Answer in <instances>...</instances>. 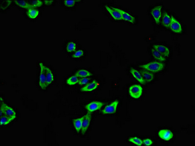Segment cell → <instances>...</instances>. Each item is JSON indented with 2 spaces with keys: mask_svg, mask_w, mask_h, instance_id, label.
<instances>
[{
  "mask_svg": "<svg viewBox=\"0 0 195 146\" xmlns=\"http://www.w3.org/2000/svg\"><path fill=\"white\" fill-rule=\"evenodd\" d=\"M115 8L116 10L118 11V12H119L121 14L123 20L129 21V22L132 23V24L135 22V18L132 16H131V15L127 13V12H126L123 10H120V9H118V8Z\"/></svg>",
  "mask_w": 195,
  "mask_h": 146,
  "instance_id": "14",
  "label": "cell"
},
{
  "mask_svg": "<svg viewBox=\"0 0 195 146\" xmlns=\"http://www.w3.org/2000/svg\"><path fill=\"white\" fill-rule=\"evenodd\" d=\"M91 120V113L89 112L85 116L84 118L83 119L82 127V133L84 134L87 131V129L89 127Z\"/></svg>",
  "mask_w": 195,
  "mask_h": 146,
  "instance_id": "11",
  "label": "cell"
},
{
  "mask_svg": "<svg viewBox=\"0 0 195 146\" xmlns=\"http://www.w3.org/2000/svg\"><path fill=\"white\" fill-rule=\"evenodd\" d=\"M16 4H17L19 7H21L22 8H25L28 10H30L33 8L32 6L28 3V1H19V0H16L14 1Z\"/></svg>",
  "mask_w": 195,
  "mask_h": 146,
  "instance_id": "19",
  "label": "cell"
},
{
  "mask_svg": "<svg viewBox=\"0 0 195 146\" xmlns=\"http://www.w3.org/2000/svg\"><path fill=\"white\" fill-rule=\"evenodd\" d=\"M84 116H83L80 118H77L73 120V123H74V126L75 127V130L78 133H79L80 131L81 130L82 127V124H83V121Z\"/></svg>",
  "mask_w": 195,
  "mask_h": 146,
  "instance_id": "18",
  "label": "cell"
},
{
  "mask_svg": "<svg viewBox=\"0 0 195 146\" xmlns=\"http://www.w3.org/2000/svg\"><path fill=\"white\" fill-rule=\"evenodd\" d=\"M142 142H143V144H144L146 146H151V145H152L153 143V142L152 140L150 139H149V138L143 139L142 140Z\"/></svg>",
  "mask_w": 195,
  "mask_h": 146,
  "instance_id": "32",
  "label": "cell"
},
{
  "mask_svg": "<svg viewBox=\"0 0 195 146\" xmlns=\"http://www.w3.org/2000/svg\"><path fill=\"white\" fill-rule=\"evenodd\" d=\"M1 116H7V117L14 119L16 117V114L15 111L12 108L8 106L6 104L3 102L2 98H1Z\"/></svg>",
  "mask_w": 195,
  "mask_h": 146,
  "instance_id": "2",
  "label": "cell"
},
{
  "mask_svg": "<svg viewBox=\"0 0 195 146\" xmlns=\"http://www.w3.org/2000/svg\"><path fill=\"white\" fill-rule=\"evenodd\" d=\"M76 48V44L73 42H70L68 44L67 46V50L69 52H73L75 50Z\"/></svg>",
  "mask_w": 195,
  "mask_h": 146,
  "instance_id": "28",
  "label": "cell"
},
{
  "mask_svg": "<svg viewBox=\"0 0 195 146\" xmlns=\"http://www.w3.org/2000/svg\"><path fill=\"white\" fill-rule=\"evenodd\" d=\"M118 103H119V101L118 100L114 101L112 103L107 105L104 108V109L102 111V113L103 114H111L115 113Z\"/></svg>",
  "mask_w": 195,
  "mask_h": 146,
  "instance_id": "5",
  "label": "cell"
},
{
  "mask_svg": "<svg viewBox=\"0 0 195 146\" xmlns=\"http://www.w3.org/2000/svg\"><path fill=\"white\" fill-rule=\"evenodd\" d=\"M39 12L38 10H36L35 8H32L28 10L27 12L28 16L31 18V19H35L37 17V16L39 15Z\"/></svg>",
  "mask_w": 195,
  "mask_h": 146,
  "instance_id": "22",
  "label": "cell"
},
{
  "mask_svg": "<svg viewBox=\"0 0 195 146\" xmlns=\"http://www.w3.org/2000/svg\"><path fill=\"white\" fill-rule=\"evenodd\" d=\"M104 104L103 102L100 101H94L88 104L86 106V109L88 111V112H94L98 110L101 108Z\"/></svg>",
  "mask_w": 195,
  "mask_h": 146,
  "instance_id": "6",
  "label": "cell"
},
{
  "mask_svg": "<svg viewBox=\"0 0 195 146\" xmlns=\"http://www.w3.org/2000/svg\"><path fill=\"white\" fill-rule=\"evenodd\" d=\"M13 120V119H12V118L8 117L7 116H4V115L1 116V125H7Z\"/></svg>",
  "mask_w": 195,
  "mask_h": 146,
  "instance_id": "25",
  "label": "cell"
},
{
  "mask_svg": "<svg viewBox=\"0 0 195 146\" xmlns=\"http://www.w3.org/2000/svg\"><path fill=\"white\" fill-rule=\"evenodd\" d=\"M28 2L31 5L33 8H35L37 7H40L43 4V2L41 0H35V1H28Z\"/></svg>",
  "mask_w": 195,
  "mask_h": 146,
  "instance_id": "27",
  "label": "cell"
},
{
  "mask_svg": "<svg viewBox=\"0 0 195 146\" xmlns=\"http://www.w3.org/2000/svg\"><path fill=\"white\" fill-rule=\"evenodd\" d=\"M83 55H84V52H83V51L81 50H79L77 51L73 55L72 57L74 58H78L82 57Z\"/></svg>",
  "mask_w": 195,
  "mask_h": 146,
  "instance_id": "31",
  "label": "cell"
},
{
  "mask_svg": "<svg viewBox=\"0 0 195 146\" xmlns=\"http://www.w3.org/2000/svg\"><path fill=\"white\" fill-rule=\"evenodd\" d=\"M140 73L145 82L150 83L154 79V74L148 71L141 70Z\"/></svg>",
  "mask_w": 195,
  "mask_h": 146,
  "instance_id": "15",
  "label": "cell"
},
{
  "mask_svg": "<svg viewBox=\"0 0 195 146\" xmlns=\"http://www.w3.org/2000/svg\"><path fill=\"white\" fill-rule=\"evenodd\" d=\"M130 72H131V74H132V76L140 83L143 84H144L146 83L144 80L143 79L141 74H140L139 71L136 70V69L132 68V69H131Z\"/></svg>",
  "mask_w": 195,
  "mask_h": 146,
  "instance_id": "16",
  "label": "cell"
},
{
  "mask_svg": "<svg viewBox=\"0 0 195 146\" xmlns=\"http://www.w3.org/2000/svg\"><path fill=\"white\" fill-rule=\"evenodd\" d=\"M105 7L106 9L108 11V12L110 14L112 17L114 19L116 20H123L121 14L119 12H118V11L116 10L115 7H111L107 5H106Z\"/></svg>",
  "mask_w": 195,
  "mask_h": 146,
  "instance_id": "12",
  "label": "cell"
},
{
  "mask_svg": "<svg viewBox=\"0 0 195 146\" xmlns=\"http://www.w3.org/2000/svg\"><path fill=\"white\" fill-rule=\"evenodd\" d=\"M74 1V0H65L64 3L66 6L68 7H73L75 5V2L79 1Z\"/></svg>",
  "mask_w": 195,
  "mask_h": 146,
  "instance_id": "29",
  "label": "cell"
},
{
  "mask_svg": "<svg viewBox=\"0 0 195 146\" xmlns=\"http://www.w3.org/2000/svg\"><path fill=\"white\" fill-rule=\"evenodd\" d=\"M169 27L173 32L176 33H180L182 32V25L173 17H171V21Z\"/></svg>",
  "mask_w": 195,
  "mask_h": 146,
  "instance_id": "8",
  "label": "cell"
},
{
  "mask_svg": "<svg viewBox=\"0 0 195 146\" xmlns=\"http://www.w3.org/2000/svg\"><path fill=\"white\" fill-rule=\"evenodd\" d=\"M54 1L52 0H47V1H44V2L45 4H47V5H50V4H51L52 3H53Z\"/></svg>",
  "mask_w": 195,
  "mask_h": 146,
  "instance_id": "33",
  "label": "cell"
},
{
  "mask_svg": "<svg viewBox=\"0 0 195 146\" xmlns=\"http://www.w3.org/2000/svg\"><path fill=\"white\" fill-rule=\"evenodd\" d=\"M171 21V17L167 13L163 14L162 23L166 27H169Z\"/></svg>",
  "mask_w": 195,
  "mask_h": 146,
  "instance_id": "21",
  "label": "cell"
},
{
  "mask_svg": "<svg viewBox=\"0 0 195 146\" xmlns=\"http://www.w3.org/2000/svg\"><path fill=\"white\" fill-rule=\"evenodd\" d=\"M153 49L158 51L164 57H168L170 55V51L168 48L164 45L160 44H155L153 45Z\"/></svg>",
  "mask_w": 195,
  "mask_h": 146,
  "instance_id": "10",
  "label": "cell"
},
{
  "mask_svg": "<svg viewBox=\"0 0 195 146\" xmlns=\"http://www.w3.org/2000/svg\"><path fill=\"white\" fill-rule=\"evenodd\" d=\"M140 67L150 72H158L163 70L164 67V65L162 63L155 61L140 65Z\"/></svg>",
  "mask_w": 195,
  "mask_h": 146,
  "instance_id": "1",
  "label": "cell"
},
{
  "mask_svg": "<svg viewBox=\"0 0 195 146\" xmlns=\"http://www.w3.org/2000/svg\"><path fill=\"white\" fill-rule=\"evenodd\" d=\"M79 79L77 76L74 75L67 79L66 83L68 85H74L78 83L79 82Z\"/></svg>",
  "mask_w": 195,
  "mask_h": 146,
  "instance_id": "23",
  "label": "cell"
},
{
  "mask_svg": "<svg viewBox=\"0 0 195 146\" xmlns=\"http://www.w3.org/2000/svg\"><path fill=\"white\" fill-rule=\"evenodd\" d=\"M98 85V84L96 80H94L92 83L87 84L85 86L82 88L81 91L82 92H91L97 89Z\"/></svg>",
  "mask_w": 195,
  "mask_h": 146,
  "instance_id": "13",
  "label": "cell"
},
{
  "mask_svg": "<svg viewBox=\"0 0 195 146\" xmlns=\"http://www.w3.org/2000/svg\"><path fill=\"white\" fill-rule=\"evenodd\" d=\"M129 141H130L131 143L135 144L137 146H141L143 144V142L141 139L136 137H131L129 139Z\"/></svg>",
  "mask_w": 195,
  "mask_h": 146,
  "instance_id": "26",
  "label": "cell"
},
{
  "mask_svg": "<svg viewBox=\"0 0 195 146\" xmlns=\"http://www.w3.org/2000/svg\"><path fill=\"white\" fill-rule=\"evenodd\" d=\"M143 89L142 87L138 84H134L130 86L129 89V93L130 96L135 99H138L142 96Z\"/></svg>",
  "mask_w": 195,
  "mask_h": 146,
  "instance_id": "3",
  "label": "cell"
},
{
  "mask_svg": "<svg viewBox=\"0 0 195 146\" xmlns=\"http://www.w3.org/2000/svg\"><path fill=\"white\" fill-rule=\"evenodd\" d=\"M162 6L158 5L155 7L151 10V14L157 24H159L160 19L162 18Z\"/></svg>",
  "mask_w": 195,
  "mask_h": 146,
  "instance_id": "7",
  "label": "cell"
},
{
  "mask_svg": "<svg viewBox=\"0 0 195 146\" xmlns=\"http://www.w3.org/2000/svg\"><path fill=\"white\" fill-rule=\"evenodd\" d=\"M75 75L78 77L83 78V77H89L92 75V74L89 71L85 69H80L76 72Z\"/></svg>",
  "mask_w": 195,
  "mask_h": 146,
  "instance_id": "20",
  "label": "cell"
},
{
  "mask_svg": "<svg viewBox=\"0 0 195 146\" xmlns=\"http://www.w3.org/2000/svg\"><path fill=\"white\" fill-rule=\"evenodd\" d=\"M152 53L153 56L154 58L158 60H159L160 61H165V58L163 57L162 55L160 54L159 53L155 50V49H152Z\"/></svg>",
  "mask_w": 195,
  "mask_h": 146,
  "instance_id": "24",
  "label": "cell"
},
{
  "mask_svg": "<svg viewBox=\"0 0 195 146\" xmlns=\"http://www.w3.org/2000/svg\"><path fill=\"white\" fill-rule=\"evenodd\" d=\"M159 136L164 141H170L173 137V133L168 130H161L158 133Z\"/></svg>",
  "mask_w": 195,
  "mask_h": 146,
  "instance_id": "9",
  "label": "cell"
},
{
  "mask_svg": "<svg viewBox=\"0 0 195 146\" xmlns=\"http://www.w3.org/2000/svg\"><path fill=\"white\" fill-rule=\"evenodd\" d=\"M45 74L47 79V84L49 85L54 81V75L52 72L50 68L47 67V66L45 67Z\"/></svg>",
  "mask_w": 195,
  "mask_h": 146,
  "instance_id": "17",
  "label": "cell"
},
{
  "mask_svg": "<svg viewBox=\"0 0 195 146\" xmlns=\"http://www.w3.org/2000/svg\"><path fill=\"white\" fill-rule=\"evenodd\" d=\"M39 65L40 67V74L39 77V85L42 89L45 90L48 86L47 84V79L45 74V65L42 63H40Z\"/></svg>",
  "mask_w": 195,
  "mask_h": 146,
  "instance_id": "4",
  "label": "cell"
},
{
  "mask_svg": "<svg viewBox=\"0 0 195 146\" xmlns=\"http://www.w3.org/2000/svg\"><path fill=\"white\" fill-rule=\"evenodd\" d=\"M90 80V78L89 77H83L80 79L78 82V84L80 85H86Z\"/></svg>",
  "mask_w": 195,
  "mask_h": 146,
  "instance_id": "30",
  "label": "cell"
}]
</instances>
